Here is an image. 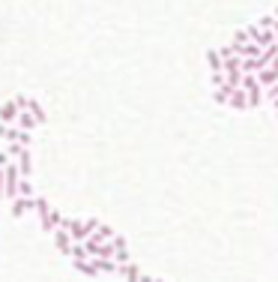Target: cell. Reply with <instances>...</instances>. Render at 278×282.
I'll use <instances>...</instances> for the list:
<instances>
[{
	"label": "cell",
	"instance_id": "obj_1",
	"mask_svg": "<svg viewBox=\"0 0 278 282\" xmlns=\"http://www.w3.org/2000/svg\"><path fill=\"white\" fill-rule=\"evenodd\" d=\"M0 138L6 144H21V147H30V132L18 129V126H3L0 123Z\"/></svg>",
	"mask_w": 278,
	"mask_h": 282
},
{
	"label": "cell",
	"instance_id": "obj_2",
	"mask_svg": "<svg viewBox=\"0 0 278 282\" xmlns=\"http://www.w3.org/2000/svg\"><path fill=\"white\" fill-rule=\"evenodd\" d=\"M12 162H15V168H18V177H21V180H30V174H33L30 147H24V150L18 153V159H12Z\"/></svg>",
	"mask_w": 278,
	"mask_h": 282
},
{
	"label": "cell",
	"instance_id": "obj_3",
	"mask_svg": "<svg viewBox=\"0 0 278 282\" xmlns=\"http://www.w3.org/2000/svg\"><path fill=\"white\" fill-rule=\"evenodd\" d=\"M15 117H18V105H15V99L0 102V123L3 126H15Z\"/></svg>",
	"mask_w": 278,
	"mask_h": 282
},
{
	"label": "cell",
	"instance_id": "obj_4",
	"mask_svg": "<svg viewBox=\"0 0 278 282\" xmlns=\"http://www.w3.org/2000/svg\"><path fill=\"white\" fill-rule=\"evenodd\" d=\"M254 81H257V87H260V90H266V87H272V84L278 81V72L272 69V66L257 69V72H254Z\"/></svg>",
	"mask_w": 278,
	"mask_h": 282
},
{
	"label": "cell",
	"instance_id": "obj_5",
	"mask_svg": "<svg viewBox=\"0 0 278 282\" xmlns=\"http://www.w3.org/2000/svg\"><path fill=\"white\" fill-rule=\"evenodd\" d=\"M9 213H12V220H21L24 213H33V198H12Z\"/></svg>",
	"mask_w": 278,
	"mask_h": 282
},
{
	"label": "cell",
	"instance_id": "obj_6",
	"mask_svg": "<svg viewBox=\"0 0 278 282\" xmlns=\"http://www.w3.org/2000/svg\"><path fill=\"white\" fill-rule=\"evenodd\" d=\"M39 222H42V231H45V234H54V231L60 228V222H63V213L60 210H48Z\"/></svg>",
	"mask_w": 278,
	"mask_h": 282
},
{
	"label": "cell",
	"instance_id": "obj_7",
	"mask_svg": "<svg viewBox=\"0 0 278 282\" xmlns=\"http://www.w3.org/2000/svg\"><path fill=\"white\" fill-rule=\"evenodd\" d=\"M117 273L123 276V282H138L144 270H141V267H138L135 261H126V264H117Z\"/></svg>",
	"mask_w": 278,
	"mask_h": 282
},
{
	"label": "cell",
	"instance_id": "obj_8",
	"mask_svg": "<svg viewBox=\"0 0 278 282\" xmlns=\"http://www.w3.org/2000/svg\"><path fill=\"white\" fill-rule=\"evenodd\" d=\"M93 270H96V276L99 273H117V264H114V258H90Z\"/></svg>",
	"mask_w": 278,
	"mask_h": 282
},
{
	"label": "cell",
	"instance_id": "obj_9",
	"mask_svg": "<svg viewBox=\"0 0 278 282\" xmlns=\"http://www.w3.org/2000/svg\"><path fill=\"white\" fill-rule=\"evenodd\" d=\"M54 246H57V252H63V255H69V249H72V237H69L63 228L54 231Z\"/></svg>",
	"mask_w": 278,
	"mask_h": 282
},
{
	"label": "cell",
	"instance_id": "obj_10",
	"mask_svg": "<svg viewBox=\"0 0 278 282\" xmlns=\"http://www.w3.org/2000/svg\"><path fill=\"white\" fill-rule=\"evenodd\" d=\"M114 234H117V231H114L111 225H105V222H99V228L93 231V237H96V240H102V243H111V240H114Z\"/></svg>",
	"mask_w": 278,
	"mask_h": 282
},
{
	"label": "cell",
	"instance_id": "obj_11",
	"mask_svg": "<svg viewBox=\"0 0 278 282\" xmlns=\"http://www.w3.org/2000/svg\"><path fill=\"white\" fill-rule=\"evenodd\" d=\"M227 105H230V108H236V111H246V108H248L246 90H233V93H230V99H227Z\"/></svg>",
	"mask_w": 278,
	"mask_h": 282
},
{
	"label": "cell",
	"instance_id": "obj_12",
	"mask_svg": "<svg viewBox=\"0 0 278 282\" xmlns=\"http://www.w3.org/2000/svg\"><path fill=\"white\" fill-rule=\"evenodd\" d=\"M236 90H240V87H236ZM230 93H233V87H230V84H221V87H216V90H213V102H218V105H227Z\"/></svg>",
	"mask_w": 278,
	"mask_h": 282
},
{
	"label": "cell",
	"instance_id": "obj_13",
	"mask_svg": "<svg viewBox=\"0 0 278 282\" xmlns=\"http://www.w3.org/2000/svg\"><path fill=\"white\" fill-rule=\"evenodd\" d=\"M15 126H18V129H24V132H33V129H36L39 123L33 120L27 111H18V117H15Z\"/></svg>",
	"mask_w": 278,
	"mask_h": 282
},
{
	"label": "cell",
	"instance_id": "obj_14",
	"mask_svg": "<svg viewBox=\"0 0 278 282\" xmlns=\"http://www.w3.org/2000/svg\"><path fill=\"white\" fill-rule=\"evenodd\" d=\"M246 99H248V108H260L263 105V90L251 87V90H246Z\"/></svg>",
	"mask_w": 278,
	"mask_h": 282
},
{
	"label": "cell",
	"instance_id": "obj_15",
	"mask_svg": "<svg viewBox=\"0 0 278 282\" xmlns=\"http://www.w3.org/2000/svg\"><path fill=\"white\" fill-rule=\"evenodd\" d=\"M240 66H243L240 57H227V60H221V72L224 75H233V72H240Z\"/></svg>",
	"mask_w": 278,
	"mask_h": 282
},
{
	"label": "cell",
	"instance_id": "obj_16",
	"mask_svg": "<svg viewBox=\"0 0 278 282\" xmlns=\"http://www.w3.org/2000/svg\"><path fill=\"white\" fill-rule=\"evenodd\" d=\"M33 210H36V213H39V220H42V216H45V213L51 210L48 198H39V195H33Z\"/></svg>",
	"mask_w": 278,
	"mask_h": 282
},
{
	"label": "cell",
	"instance_id": "obj_17",
	"mask_svg": "<svg viewBox=\"0 0 278 282\" xmlns=\"http://www.w3.org/2000/svg\"><path fill=\"white\" fill-rule=\"evenodd\" d=\"M33 183L30 180H18V198H33Z\"/></svg>",
	"mask_w": 278,
	"mask_h": 282
},
{
	"label": "cell",
	"instance_id": "obj_18",
	"mask_svg": "<svg viewBox=\"0 0 278 282\" xmlns=\"http://www.w3.org/2000/svg\"><path fill=\"white\" fill-rule=\"evenodd\" d=\"M207 63H210V69H213V72H221V57H218L216 48H213V51H207Z\"/></svg>",
	"mask_w": 278,
	"mask_h": 282
},
{
	"label": "cell",
	"instance_id": "obj_19",
	"mask_svg": "<svg viewBox=\"0 0 278 282\" xmlns=\"http://www.w3.org/2000/svg\"><path fill=\"white\" fill-rule=\"evenodd\" d=\"M75 270H78V273H84V276H96V270H93L90 258H87V261H75Z\"/></svg>",
	"mask_w": 278,
	"mask_h": 282
},
{
	"label": "cell",
	"instance_id": "obj_20",
	"mask_svg": "<svg viewBox=\"0 0 278 282\" xmlns=\"http://www.w3.org/2000/svg\"><path fill=\"white\" fill-rule=\"evenodd\" d=\"M275 21H278V18H272V15H263V18L257 21V27H260V30H272V27H275Z\"/></svg>",
	"mask_w": 278,
	"mask_h": 282
},
{
	"label": "cell",
	"instance_id": "obj_21",
	"mask_svg": "<svg viewBox=\"0 0 278 282\" xmlns=\"http://www.w3.org/2000/svg\"><path fill=\"white\" fill-rule=\"evenodd\" d=\"M218 51V57H221V60H227V57H236V54H233V45H221V48H216Z\"/></svg>",
	"mask_w": 278,
	"mask_h": 282
},
{
	"label": "cell",
	"instance_id": "obj_22",
	"mask_svg": "<svg viewBox=\"0 0 278 282\" xmlns=\"http://www.w3.org/2000/svg\"><path fill=\"white\" fill-rule=\"evenodd\" d=\"M243 42H248V33H246V27L233 33V42H230V45H243Z\"/></svg>",
	"mask_w": 278,
	"mask_h": 282
},
{
	"label": "cell",
	"instance_id": "obj_23",
	"mask_svg": "<svg viewBox=\"0 0 278 282\" xmlns=\"http://www.w3.org/2000/svg\"><path fill=\"white\" fill-rule=\"evenodd\" d=\"M210 81H213V87H221L224 84V72H210Z\"/></svg>",
	"mask_w": 278,
	"mask_h": 282
},
{
	"label": "cell",
	"instance_id": "obj_24",
	"mask_svg": "<svg viewBox=\"0 0 278 282\" xmlns=\"http://www.w3.org/2000/svg\"><path fill=\"white\" fill-rule=\"evenodd\" d=\"M96 228H99V220H84V231H87V234H93Z\"/></svg>",
	"mask_w": 278,
	"mask_h": 282
},
{
	"label": "cell",
	"instance_id": "obj_25",
	"mask_svg": "<svg viewBox=\"0 0 278 282\" xmlns=\"http://www.w3.org/2000/svg\"><path fill=\"white\" fill-rule=\"evenodd\" d=\"M138 282H155V279H153V276H147V273H141V279H138Z\"/></svg>",
	"mask_w": 278,
	"mask_h": 282
},
{
	"label": "cell",
	"instance_id": "obj_26",
	"mask_svg": "<svg viewBox=\"0 0 278 282\" xmlns=\"http://www.w3.org/2000/svg\"><path fill=\"white\" fill-rule=\"evenodd\" d=\"M6 162H9V159H6V153H0V168H6Z\"/></svg>",
	"mask_w": 278,
	"mask_h": 282
},
{
	"label": "cell",
	"instance_id": "obj_27",
	"mask_svg": "<svg viewBox=\"0 0 278 282\" xmlns=\"http://www.w3.org/2000/svg\"><path fill=\"white\" fill-rule=\"evenodd\" d=\"M269 105H272V108H275V114H278V99H272V102H269Z\"/></svg>",
	"mask_w": 278,
	"mask_h": 282
},
{
	"label": "cell",
	"instance_id": "obj_28",
	"mask_svg": "<svg viewBox=\"0 0 278 282\" xmlns=\"http://www.w3.org/2000/svg\"><path fill=\"white\" fill-rule=\"evenodd\" d=\"M272 18H278V6H275V12H272Z\"/></svg>",
	"mask_w": 278,
	"mask_h": 282
},
{
	"label": "cell",
	"instance_id": "obj_29",
	"mask_svg": "<svg viewBox=\"0 0 278 282\" xmlns=\"http://www.w3.org/2000/svg\"><path fill=\"white\" fill-rule=\"evenodd\" d=\"M155 282H162V279H155Z\"/></svg>",
	"mask_w": 278,
	"mask_h": 282
}]
</instances>
